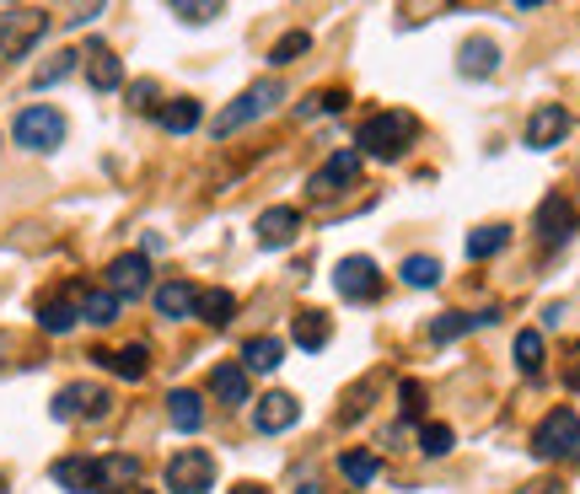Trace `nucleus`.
Listing matches in <instances>:
<instances>
[{
	"instance_id": "f257e3e1",
	"label": "nucleus",
	"mask_w": 580,
	"mask_h": 494,
	"mask_svg": "<svg viewBox=\"0 0 580 494\" xmlns=\"http://www.w3.org/2000/svg\"><path fill=\"white\" fill-rule=\"evenodd\" d=\"M419 124L415 114H398V108H387V114H372V119L361 124V157H376V162H398L409 146H415Z\"/></svg>"
},
{
	"instance_id": "f03ea898",
	"label": "nucleus",
	"mask_w": 580,
	"mask_h": 494,
	"mask_svg": "<svg viewBox=\"0 0 580 494\" xmlns=\"http://www.w3.org/2000/svg\"><path fill=\"white\" fill-rule=\"evenodd\" d=\"M43 33H49V11L43 6H11V11H0V60H22Z\"/></svg>"
},
{
	"instance_id": "7ed1b4c3",
	"label": "nucleus",
	"mask_w": 580,
	"mask_h": 494,
	"mask_svg": "<svg viewBox=\"0 0 580 494\" xmlns=\"http://www.w3.org/2000/svg\"><path fill=\"white\" fill-rule=\"evenodd\" d=\"M533 452L543 462H570L580 452V414L576 409H554L543 414V425L533 430Z\"/></svg>"
},
{
	"instance_id": "20e7f679",
	"label": "nucleus",
	"mask_w": 580,
	"mask_h": 494,
	"mask_svg": "<svg viewBox=\"0 0 580 494\" xmlns=\"http://www.w3.org/2000/svg\"><path fill=\"white\" fill-rule=\"evenodd\" d=\"M280 97H286V92H280V82H258V86H248V92H243V97H237L232 108H221V114H215V124H210V135H215V140L237 135L243 124L264 119V114H269V108H275Z\"/></svg>"
},
{
	"instance_id": "39448f33",
	"label": "nucleus",
	"mask_w": 580,
	"mask_h": 494,
	"mask_svg": "<svg viewBox=\"0 0 580 494\" xmlns=\"http://www.w3.org/2000/svg\"><path fill=\"white\" fill-rule=\"evenodd\" d=\"M11 135H17V146H22V151H54V146L65 140V114H60V108H49V103H33V108H22V114H17Z\"/></svg>"
},
{
	"instance_id": "423d86ee",
	"label": "nucleus",
	"mask_w": 580,
	"mask_h": 494,
	"mask_svg": "<svg viewBox=\"0 0 580 494\" xmlns=\"http://www.w3.org/2000/svg\"><path fill=\"white\" fill-rule=\"evenodd\" d=\"M167 490L172 494H210L215 490V457L200 452V447L178 452L167 462Z\"/></svg>"
},
{
	"instance_id": "0eeeda50",
	"label": "nucleus",
	"mask_w": 580,
	"mask_h": 494,
	"mask_svg": "<svg viewBox=\"0 0 580 494\" xmlns=\"http://www.w3.org/2000/svg\"><path fill=\"white\" fill-rule=\"evenodd\" d=\"M333 286H339L344 301H376V290H382V269H376V258H366V253H350V258H339Z\"/></svg>"
},
{
	"instance_id": "6e6552de",
	"label": "nucleus",
	"mask_w": 580,
	"mask_h": 494,
	"mask_svg": "<svg viewBox=\"0 0 580 494\" xmlns=\"http://www.w3.org/2000/svg\"><path fill=\"white\" fill-rule=\"evenodd\" d=\"M108 409H114V398H108L103 387H92V382H71V387H60L54 404H49L54 419H103Z\"/></svg>"
},
{
	"instance_id": "1a4fd4ad",
	"label": "nucleus",
	"mask_w": 580,
	"mask_h": 494,
	"mask_svg": "<svg viewBox=\"0 0 580 494\" xmlns=\"http://www.w3.org/2000/svg\"><path fill=\"white\" fill-rule=\"evenodd\" d=\"M119 301H135V296H146L151 290V258L146 253H119L114 264H108V286Z\"/></svg>"
},
{
	"instance_id": "9d476101",
	"label": "nucleus",
	"mask_w": 580,
	"mask_h": 494,
	"mask_svg": "<svg viewBox=\"0 0 580 494\" xmlns=\"http://www.w3.org/2000/svg\"><path fill=\"white\" fill-rule=\"evenodd\" d=\"M576 237V205L565 194H548L538 205V243L543 247H565Z\"/></svg>"
},
{
	"instance_id": "9b49d317",
	"label": "nucleus",
	"mask_w": 580,
	"mask_h": 494,
	"mask_svg": "<svg viewBox=\"0 0 580 494\" xmlns=\"http://www.w3.org/2000/svg\"><path fill=\"white\" fill-rule=\"evenodd\" d=\"M301 419V398L296 393H264L258 404H253V425L264 430V436H280Z\"/></svg>"
},
{
	"instance_id": "f8f14e48",
	"label": "nucleus",
	"mask_w": 580,
	"mask_h": 494,
	"mask_svg": "<svg viewBox=\"0 0 580 494\" xmlns=\"http://www.w3.org/2000/svg\"><path fill=\"white\" fill-rule=\"evenodd\" d=\"M253 232H258V247H269V253H275V247H290L296 243V232H301V210L296 205H269L264 215H258Z\"/></svg>"
},
{
	"instance_id": "ddd939ff",
	"label": "nucleus",
	"mask_w": 580,
	"mask_h": 494,
	"mask_svg": "<svg viewBox=\"0 0 580 494\" xmlns=\"http://www.w3.org/2000/svg\"><path fill=\"white\" fill-rule=\"evenodd\" d=\"M82 323V290H60V296H43L39 301V329L43 333H71Z\"/></svg>"
},
{
	"instance_id": "4468645a",
	"label": "nucleus",
	"mask_w": 580,
	"mask_h": 494,
	"mask_svg": "<svg viewBox=\"0 0 580 494\" xmlns=\"http://www.w3.org/2000/svg\"><path fill=\"white\" fill-rule=\"evenodd\" d=\"M361 151H339L329 167H318L312 172V200H329V194H339V189H350L355 178H361Z\"/></svg>"
},
{
	"instance_id": "2eb2a0df",
	"label": "nucleus",
	"mask_w": 580,
	"mask_h": 494,
	"mask_svg": "<svg viewBox=\"0 0 580 494\" xmlns=\"http://www.w3.org/2000/svg\"><path fill=\"white\" fill-rule=\"evenodd\" d=\"M140 490V457L114 452V457H97V494H125Z\"/></svg>"
},
{
	"instance_id": "dca6fc26",
	"label": "nucleus",
	"mask_w": 580,
	"mask_h": 494,
	"mask_svg": "<svg viewBox=\"0 0 580 494\" xmlns=\"http://www.w3.org/2000/svg\"><path fill=\"white\" fill-rule=\"evenodd\" d=\"M565 135H570V114H565L559 103H543L538 114L527 119V146H533V151H548V146H559Z\"/></svg>"
},
{
	"instance_id": "f3484780",
	"label": "nucleus",
	"mask_w": 580,
	"mask_h": 494,
	"mask_svg": "<svg viewBox=\"0 0 580 494\" xmlns=\"http://www.w3.org/2000/svg\"><path fill=\"white\" fill-rule=\"evenodd\" d=\"M82 60H86V82H92V92H119V86H125V65H119V54H114L108 43H92Z\"/></svg>"
},
{
	"instance_id": "a211bd4d",
	"label": "nucleus",
	"mask_w": 580,
	"mask_h": 494,
	"mask_svg": "<svg viewBox=\"0 0 580 494\" xmlns=\"http://www.w3.org/2000/svg\"><path fill=\"white\" fill-rule=\"evenodd\" d=\"M210 393H215L221 404H232V409L253 404V382H248V370H243V361H226V366L210 370Z\"/></svg>"
},
{
	"instance_id": "6ab92c4d",
	"label": "nucleus",
	"mask_w": 580,
	"mask_h": 494,
	"mask_svg": "<svg viewBox=\"0 0 580 494\" xmlns=\"http://www.w3.org/2000/svg\"><path fill=\"white\" fill-rule=\"evenodd\" d=\"M54 484L71 494H97V457H60L54 462Z\"/></svg>"
},
{
	"instance_id": "aec40b11",
	"label": "nucleus",
	"mask_w": 580,
	"mask_h": 494,
	"mask_svg": "<svg viewBox=\"0 0 580 494\" xmlns=\"http://www.w3.org/2000/svg\"><path fill=\"white\" fill-rule=\"evenodd\" d=\"M500 312L490 307V312H441L436 323H430V339L436 344H452V339H462L468 329H484V323H495Z\"/></svg>"
},
{
	"instance_id": "412c9836",
	"label": "nucleus",
	"mask_w": 580,
	"mask_h": 494,
	"mask_svg": "<svg viewBox=\"0 0 580 494\" xmlns=\"http://www.w3.org/2000/svg\"><path fill=\"white\" fill-rule=\"evenodd\" d=\"M167 419H172L183 436H194V430L205 425V404H200V393H189V387L167 393Z\"/></svg>"
},
{
	"instance_id": "4be33fe9",
	"label": "nucleus",
	"mask_w": 580,
	"mask_h": 494,
	"mask_svg": "<svg viewBox=\"0 0 580 494\" xmlns=\"http://www.w3.org/2000/svg\"><path fill=\"white\" fill-rule=\"evenodd\" d=\"M194 318H205L210 329H226V323L237 318V296H232V290H221V286L200 290V301H194Z\"/></svg>"
},
{
	"instance_id": "5701e85b",
	"label": "nucleus",
	"mask_w": 580,
	"mask_h": 494,
	"mask_svg": "<svg viewBox=\"0 0 580 494\" xmlns=\"http://www.w3.org/2000/svg\"><path fill=\"white\" fill-rule=\"evenodd\" d=\"M92 361H103V366L114 370V376H125V382H140V376L151 370V350H146V344H125V350H114V355H92Z\"/></svg>"
},
{
	"instance_id": "b1692460",
	"label": "nucleus",
	"mask_w": 580,
	"mask_h": 494,
	"mask_svg": "<svg viewBox=\"0 0 580 494\" xmlns=\"http://www.w3.org/2000/svg\"><path fill=\"white\" fill-rule=\"evenodd\" d=\"M495 60H500V49L490 39H468L462 43V54H457V71L473 76V82H484V76L495 71Z\"/></svg>"
},
{
	"instance_id": "393cba45",
	"label": "nucleus",
	"mask_w": 580,
	"mask_h": 494,
	"mask_svg": "<svg viewBox=\"0 0 580 494\" xmlns=\"http://www.w3.org/2000/svg\"><path fill=\"white\" fill-rule=\"evenodd\" d=\"M194 301H200V290L189 286V280L157 286V312H162V318H194Z\"/></svg>"
},
{
	"instance_id": "a878e982",
	"label": "nucleus",
	"mask_w": 580,
	"mask_h": 494,
	"mask_svg": "<svg viewBox=\"0 0 580 494\" xmlns=\"http://www.w3.org/2000/svg\"><path fill=\"white\" fill-rule=\"evenodd\" d=\"M329 318L323 312H296V323H290V339H296V350H307V355H318L323 344H329Z\"/></svg>"
},
{
	"instance_id": "bb28decb",
	"label": "nucleus",
	"mask_w": 580,
	"mask_h": 494,
	"mask_svg": "<svg viewBox=\"0 0 580 494\" xmlns=\"http://www.w3.org/2000/svg\"><path fill=\"white\" fill-rule=\"evenodd\" d=\"M157 119H162L167 135H189V129H200V103L194 97H172L157 108Z\"/></svg>"
},
{
	"instance_id": "cd10ccee",
	"label": "nucleus",
	"mask_w": 580,
	"mask_h": 494,
	"mask_svg": "<svg viewBox=\"0 0 580 494\" xmlns=\"http://www.w3.org/2000/svg\"><path fill=\"white\" fill-rule=\"evenodd\" d=\"M280 361H286V339H269V333H264V339H248V344H243V370H275Z\"/></svg>"
},
{
	"instance_id": "c85d7f7f",
	"label": "nucleus",
	"mask_w": 580,
	"mask_h": 494,
	"mask_svg": "<svg viewBox=\"0 0 580 494\" xmlns=\"http://www.w3.org/2000/svg\"><path fill=\"white\" fill-rule=\"evenodd\" d=\"M119 296L114 290H82V323H97V329H108L114 318H119Z\"/></svg>"
},
{
	"instance_id": "c756f323",
	"label": "nucleus",
	"mask_w": 580,
	"mask_h": 494,
	"mask_svg": "<svg viewBox=\"0 0 580 494\" xmlns=\"http://www.w3.org/2000/svg\"><path fill=\"white\" fill-rule=\"evenodd\" d=\"M339 473H344L355 490H372L376 479H382V462H376L372 452H344L339 457Z\"/></svg>"
},
{
	"instance_id": "7c9ffc66",
	"label": "nucleus",
	"mask_w": 580,
	"mask_h": 494,
	"mask_svg": "<svg viewBox=\"0 0 580 494\" xmlns=\"http://www.w3.org/2000/svg\"><path fill=\"white\" fill-rule=\"evenodd\" d=\"M350 108V92H312V97H301L296 103V119H323V114H344Z\"/></svg>"
},
{
	"instance_id": "2f4dec72",
	"label": "nucleus",
	"mask_w": 580,
	"mask_h": 494,
	"mask_svg": "<svg viewBox=\"0 0 580 494\" xmlns=\"http://www.w3.org/2000/svg\"><path fill=\"white\" fill-rule=\"evenodd\" d=\"M404 286L409 290H436L441 286V258H404Z\"/></svg>"
},
{
	"instance_id": "473e14b6",
	"label": "nucleus",
	"mask_w": 580,
	"mask_h": 494,
	"mask_svg": "<svg viewBox=\"0 0 580 494\" xmlns=\"http://www.w3.org/2000/svg\"><path fill=\"white\" fill-rule=\"evenodd\" d=\"M505 243H511V226L505 221L500 226H479V232H468V258H495Z\"/></svg>"
},
{
	"instance_id": "72a5a7b5",
	"label": "nucleus",
	"mask_w": 580,
	"mask_h": 494,
	"mask_svg": "<svg viewBox=\"0 0 580 494\" xmlns=\"http://www.w3.org/2000/svg\"><path fill=\"white\" fill-rule=\"evenodd\" d=\"M516 366H522V376H543V333L538 329L516 333Z\"/></svg>"
},
{
	"instance_id": "f704fd0d",
	"label": "nucleus",
	"mask_w": 580,
	"mask_h": 494,
	"mask_svg": "<svg viewBox=\"0 0 580 494\" xmlns=\"http://www.w3.org/2000/svg\"><path fill=\"white\" fill-rule=\"evenodd\" d=\"M76 60H82L76 49H60V54H54L49 65H39V76H33V86H54V82H65V76L76 71Z\"/></svg>"
},
{
	"instance_id": "c9c22d12",
	"label": "nucleus",
	"mask_w": 580,
	"mask_h": 494,
	"mask_svg": "<svg viewBox=\"0 0 580 494\" xmlns=\"http://www.w3.org/2000/svg\"><path fill=\"white\" fill-rule=\"evenodd\" d=\"M419 452H425V457H447V452H452V425H425V430H419Z\"/></svg>"
},
{
	"instance_id": "e433bc0d",
	"label": "nucleus",
	"mask_w": 580,
	"mask_h": 494,
	"mask_svg": "<svg viewBox=\"0 0 580 494\" xmlns=\"http://www.w3.org/2000/svg\"><path fill=\"white\" fill-rule=\"evenodd\" d=\"M307 49H312V39H307V33H286V39L275 43L269 65H290V60H296V54H307Z\"/></svg>"
},
{
	"instance_id": "4c0bfd02",
	"label": "nucleus",
	"mask_w": 580,
	"mask_h": 494,
	"mask_svg": "<svg viewBox=\"0 0 580 494\" xmlns=\"http://www.w3.org/2000/svg\"><path fill=\"white\" fill-rule=\"evenodd\" d=\"M226 6L221 0H205V6H194V0H178L172 6V17H183V22H210V17H221Z\"/></svg>"
},
{
	"instance_id": "58836bf2",
	"label": "nucleus",
	"mask_w": 580,
	"mask_h": 494,
	"mask_svg": "<svg viewBox=\"0 0 580 494\" xmlns=\"http://www.w3.org/2000/svg\"><path fill=\"white\" fill-rule=\"evenodd\" d=\"M129 108H135V114H157V82L129 86Z\"/></svg>"
},
{
	"instance_id": "ea45409f",
	"label": "nucleus",
	"mask_w": 580,
	"mask_h": 494,
	"mask_svg": "<svg viewBox=\"0 0 580 494\" xmlns=\"http://www.w3.org/2000/svg\"><path fill=\"white\" fill-rule=\"evenodd\" d=\"M398 398H404V419H419V414H425V387H419V382H398Z\"/></svg>"
},
{
	"instance_id": "a19ab883",
	"label": "nucleus",
	"mask_w": 580,
	"mask_h": 494,
	"mask_svg": "<svg viewBox=\"0 0 580 494\" xmlns=\"http://www.w3.org/2000/svg\"><path fill=\"white\" fill-rule=\"evenodd\" d=\"M92 17H103V6H76L65 22H76V28H82V22H92Z\"/></svg>"
},
{
	"instance_id": "79ce46f5",
	"label": "nucleus",
	"mask_w": 580,
	"mask_h": 494,
	"mask_svg": "<svg viewBox=\"0 0 580 494\" xmlns=\"http://www.w3.org/2000/svg\"><path fill=\"white\" fill-rule=\"evenodd\" d=\"M232 494H269V490H264V484H237Z\"/></svg>"
},
{
	"instance_id": "37998d69",
	"label": "nucleus",
	"mask_w": 580,
	"mask_h": 494,
	"mask_svg": "<svg viewBox=\"0 0 580 494\" xmlns=\"http://www.w3.org/2000/svg\"><path fill=\"white\" fill-rule=\"evenodd\" d=\"M301 494H318V484H301Z\"/></svg>"
},
{
	"instance_id": "c03bdc74",
	"label": "nucleus",
	"mask_w": 580,
	"mask_h": 494,
	"mask_svg": "<svg viewBox=\"0 0 580 494\" xmlns=\"http://www.w3.org/2000/svg\"><path fill=\"white\" fill-rule=\"evenodd\" d=\"M129 494H157V490H129Z\"/></svg>"
}]
</instances>
